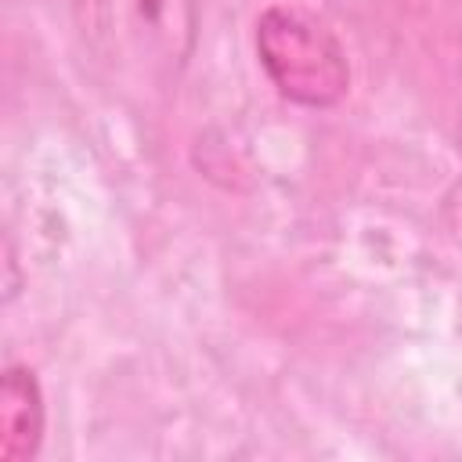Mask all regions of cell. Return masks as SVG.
Returning a JSON list of instances; mask_svg holds the SVG:
<instances>
[{
    "label": "cell",
    "instance_id": "1",
    "mask_svg": "<svg viewBox=\"0 0 462 462\" xmlns=\"http://www.w3.org/2000/svg\"><path fill=\"white\" fill-rule=\"evenodd\" d=\"M253 47L263 76L300 108H336L350 94V58L336 29L300 4H271L253 25Z\"/></svg>",
    "mask_w": 462,
    "mask_h": 462
},
{
    "label": "cell",
    "instance_id": "2",
    "mask_svg": "<svg viewBox=\"0 0 462 462\" xmlns=\"http://www.w3.org/2000/svg\"><path fill=\"white\" fill-rule=\"evenodd\" d=\"M130 36L159 79H180L199 43V0H130Z\"/></svg>",
    "mask_w": 462,
    "mask_h": 462
},
{
    "label": "cell",
    "instance_id": "3",
    "mask_svg": "<svg viewBox=\"0 0 462 462\" xmlns=\"http://www.w3.org/2000/svg\"><path fill=\"white\" fill-rule=\"evenodd\" d=\"M47 437V401L29 365H7L0 379V458L29 462Z\"/></svg>",
    "mask_w": 462,
    "mask_h": 462
}]
</instances>
